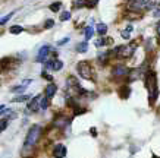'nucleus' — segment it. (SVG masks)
Wrapping results in <instances>:
<instances>
[{
    "instance_id": "30",
    "label": "nucleus",
    "mask_w": 160,
    "mask_h": 158,
    "mask_svg": "<svg viewBox=\"0 0 160 158\" xmlns=\"http://www.w3.org/2000/svg\"><path fill=\"white\" fill-rule=\"evenodd\" d=\"M8 123H9V120L2 119V126H0V129H2V130H5V129H6V126H8Z\"/></svg>"
},
{
    "instance_id": "23",
    "label": "nucleus",
    "mask_w": 160,
    "mask_h": 158,
    "mask_svg": "<svg viewBox=\"0 0 160 158\" xmlns=\"http://www.w3.org/2000/svg\"><path fill=\"white\" fill-rule=\"evenodd\" d=\"M25 88H27V86H25V85H21V86H13V88H12L10 91H12V92H15V94H22V92L25 91Z\"/></svg>"
},
{
    "instance_id": "29",
    "label": "nucleus",
    "mask_w": 160,
    "mask_h": 158,
    "mask_svg": "<svg viewBox=\"0 0 160 158\" xmlns=\"http://www.w3.org/2000/svg\"><path fill=\"white\" fill-rule=\"evenodd\" d=\"M41 76H43L44 79H47V81H52V79H53V76H52V75H49L47 72H41Z\"/></svg>"
},
{
    "instance_id": "22",
    "label": "nucleus",
    "mask_w": 160,
    "mask_h": 158,
    "mask_svg": "<svg viewBox=\"0 0 160 158\" xmlns=\"http://www.w3.org/2000/svg\"><path fill=\"white\" fill-rule=\"evenodd\" d=\"M109 54H110V53H98V56H97L98 62H100V63H106L107 57H109Z\"/></svg>"
},
{
    "instance_id": "17",
    "label": "nucleus",
    "mask_w": 160,
    "mask_h": 158,
    "mask_svg": "<svg viewBox=\"0 0 160 158\" xmlns=\"http://www.w3.org/2000/svg\"><path fill=\"white\" fill-rule=\"evenodd\" d=\"M84 34H85V40L88 41V40L92 38V35H94V28H92L91 25H90V26H87V28H85Z\"/></svg>"
},
{
    "instance_id": "9",
    "label": "nucleus",
    "mask_w": 160,
    "mask_h": 158,
    "mask_svg": "<svg viewBox=\"0 0 160 158\" xmlns=\"http://www.w3.org/2000/svg\"><path fill=\"white\" fill-rule=\"evenodd\" d=\"M126 9L132 10V12H137V10L144 9V6H142V2H141V0H129L128 5H126Z\"/></svg>"
},
{
    "instance_id": "1",
    "label": "nucleus",
    "mask_w": 160,
    "mask_h": 158,
    "mask_svg": "<svg viewBox=\"0 0 160 158\" xmlns=\"http://www.w3.org/2000/svg\"><path fill=\"white\" fill-rule=\"evenodd\" d=\"M41 135H43V129H41V126H40V125L31 126V129L28 130V133H27V138H25V142H24V151L34 148V145L40 141Z\"/></svg>"
},
{
    "instance_id": "3",
    "label": "nucleus",
    "mask_w": 160,
    "mask_h": 158,
    "mask_svg": "<svg viewBox=\"0 0 160 158\" xmlns=\"http://www.w3.org/2000/svg\"><path fill=\"white\" fill-rule=\"evenodd\" d=\"M135 48H137V43L126 44V45H119V47L115 48V54L119 59H129L134 54Z\"/></svg>"
},
{
    "instance_id": "4",
    "label": "nucleus",
    "mask_w": 160,
    "mask_h": 158,
    "mask_svg": "<svg viewBox=\"0 0 160 158\" xmlns=\"http://www.w3.org/2000/svg\"><path fill=\"white\" fill-rule=\"evenodd\" d=\"M77 70H78V73H79V76L81 78H84V79H94V75H92V69H91V66H90V63L88 62H79L77 65Z\"/></svg>"
},
{
    "instance_id": "12",
    "label": "nucleus",
    "mask_w": 160,
    "mask_h": 158,
    "mask_svg": "<svg viewBox=\"0 0 160 158\" xmlns=\"http://www.w3.org/2000/svg\"><path fill=\"white\" fill-rule=\"evenodd\" d=\"M142 2V6H144V9H148V10H151V9H154L156 7V0H141Z\"/></svg>"
},
{
    "instance_id": "25",
    "label": "nucleus",
    "mask_w": 160,
    "mask_h": 158,
    "mask_svg": "<svg viewBox=\"0 0 160 158\" xmlns=\"http://www.w3.org/2000/svg\"><path fill=\"white\" fill-rule=\"evenodd\" d=\"M13 13H15V12H10V13H8L6 16H3V18H2V21H0V24H2V25H5L6 22H8V21H9L10 18L13 16Z\"/></svg>"
},
{
    "instance_id": "2",
    "label": "nucleus",
    "mask_w": 160,
    "mask_h": 158,
    "mask_svg": "<svg viewBox=\"0 0 160 158\" xmlns=\"http://www.w3.org/2000/svg\"><path fill=\"white\" fill-rule=\"evenodd\" d=\"M146 86L148 91V100L151 104H154V101L159 97V88H157V76L154 72H147L146 75Z\"/></svg>"
},
{
    "instance_id": "6",
    "label": "nucleus",
    "mask_w": 160,
    "mask_h": 158,
    "mask_svg": "<svg viewBox=\"0 0 160 158\" xmlns=\"http://www.w3.org/2000/svg\"><path fill=\"white\" fill-rule=\"evenodd\" d=\"M50 50H52V47H50V45H47V44H46V45H43V47L40 48L37 57H35V62H38V63L46 62V60H47V56H49V53H50Z\"/></svg>"
},
{
    "instance_id": "37",
    "label": "nucleus",
    "mask_w": 160,
    "mask_h": 158,
    "mask_svg": "<svg viewBox=\"0 0 160 158\" xmlns=\"http://www.w3.org/2000/svg\"><path fill=\"white\" fill-rule=\"evenodd\" d=\"M153 158H157V157H153Z\"/></svg>"
},
{
    "instance_id": "32",
    "label": "nucleus",
    "mask_w": 160,
    "mask_h": 158,
    "mask_svg": "<svg viewBox=\"0 0 160 158\" xmlns=\"http://www.w3.org/2000/svg\"><path fill=\"white\" fill-rule=\"evenodd\" d=\"M66 43H69V37H66V38H63V40H60V41H58V45H63V44H66Z\"/></svg>"
},
{
    "instance_id": "18",
    "label": "nucleus",
    "mask_w": 160,
    "mask_h": 158,
    "mask_svg": "<svg viewBox=\"0 0 160 158\" xmlns=\"http://www.w3.org/2000/svg\"><path fill=\"white\" fill-rule=\"evenodd\" d=\"M22 31H24V28H22V26H19V25H13V26H10V29H9V32L10 34H15V35H16V34H21Z\"/></svg>"
},
{
    "instance_id": "21",
    "label": "nucleus",
    "mask_w": 160,
    "mask_h": 158,
    "mask_svg": "<svg viewBox=\"0 0 160 158\" xmlns=\"http://www.w3.org/2000/svg\"><path fill=\"white\" fill-rule=\"evenodd\" d=\"M60 7H62V3H60V2H54V3L50 5V10H52V12H59Z\"/></svg>"
},
{
    "instance_id": "15",
    "label": "nucleus",
    "mask_w": 160,
    "mask_h": 158,
    "mask_svg": "<svg viewBox=\"0 0 160 158\" xmlns=\"http://www.w3.org/2000/svg\"><path fill=\"white\" fill-rule=\"evenodd\" d=\"M112 43L110 38H104V37H102V38H98L97 41H96V47H103V45H106V44Z\"/></svg>"
},
{
    "instance_id": "19",
    "label": "nucleus",
    "mask_w": 160,
    "mask_h": 158,
    "mask_svg": "<svg viewBox=\"0 0 160 158\" xmlns=\"http://www.w3.org/2000/svg\"><path fill=\"white\" fill-rule=\"evenodd\" d=\"M27 100H31V95H18V97H15L13 103H22V101H27Z\"/></svg>"
},
{
    "instance_id": "5",
    "label": "nucleus",
    "mask_w": 160,
    "mask_h": 158,
    "mask_svg": "<svg viewBox=\"0 0 160 158\" xmlns=\"http://www.w3.org/2000/svg\"><path fill=\"white\" fill-rule=\"evenodd\" d=\"M41 98L43 95H35L34 98H31L28 101V105H27V108H28L31 113H35V111H38L41 108Z\"/></svg>"
},
{
    "instance_id": "26",
    "label": "nucleus",
    "mask_w": 160,
    "mask_h": 158,
    "mask_svg": "<svg viewBox=\"0 0 160 158\" xmlns=\"http://www.w3.org/2000/svg\"><path fill=\"white\" fill-rule=\"evenodd\" d=\"M69 19H71V12H63V13L60 15V21H62V22L69 21Z\"/></svg>"
},
{
    "instance_id": "14",
    "label": "nucleus",
    "mask_w": 160,
    "mask_h": 158,
    "mask_svg": "<svg viewBox=\"0 0 160 158\" xmlns=\"http://www.w3.org/2000/svg\"><path fill=\"white\" fill-rule=\"evenodd\" d=\"M88 50V43H87V40L85 41H82V43H78L77 45V51L79 53H85Z\"/></svg>"
},
{
    "instance_id": "11",
    "label": "nucleus",
    "mask_w": 160,
    "mask_h": 158,
    "mask_svg": "<svg viewBox=\"0 0 160 158\" xmlns=\"http://www.w3.org/2000/svg\"><path fill=\"white\" fill-rule=\"evenodd\" d=\"M54 126H58V127H65V126L69 125V120L65 117V116H60V117H58V119L54 120Z\"/></svg>"
},
{
    "instance_id": "16",
    "label": "nucleus",
    "mask_w": 160,
    "mask_h": 158,
    "mask_svg": "<svg viewBox=\"0 0 160 158\" xmlns=\"http://www.w3.org/2000/svg\"><path fill=\"white\" fill-rule=\"evenodd\" d=\"M96 31H97L100 35H106V32H107L106 24H97V26H96Z\"/></svg>"
},
{
    "instance_id": "7",
    "label": "nucleus",
    "mask_w": 160,
    "mask_h": 158,
    "mask_svg": "<svg viewBox=\"0 0 160 158\" xmlns=\"http://www.w3.org/2000/svg\"><path fill=\"white\" fill-rule=\"evenodd\" d=\"M129 69L125 66H122V65H118V66H115L113 69H112V73L115 75V76H126V75H129Z\"/></svg>"
},
{
    "instance_id": "13",
    "label": "nucleus",
    "mask_w": 160,
    "mask_h": 158,
    "mask_svg": "<svg viewBox=\"0 0 160 158\" xmlns=\"http://www.w3.org/2000/svg\"><path fill=\"white\" fill-rule=\"evenodd\" d=\"M129 94H131V88H129V86H122L121 91H119L121 98H128V97H129Z\"/></svg>"
},
{
    "instance_id": "28",
    "label": "nucleus",
    "mask_w": 160,
    "mask_h": 158,
    "mask_svg": "<svg viewBox=\"0 0 160 158\" xmlns=\"http://www.w3.org/2000/svg\"><path fill=\"white\" fill-rule=\"evenodd\" d=\"M52 26H54V21L53 19H47L46 21V24H44V28H52Z\"/></svg>"
},
{
    "instance_id": "27",
    "label": "nucleus",
    "mask_w": 160,
    "mask_h": 158,
    "mask_svg": "<svg viewBox=\"0 0 160 158\" xmlns=\"http://www.w3.org/2000/svg\"><path fill=\"white\" fill-rule=\"evenodd\" d=\"M98 3V0H85V6L87 7H94Z\"/></svg>"
},
{
    "instance_id": "35",
    "label": "nucleus",
    "mask_w": 160,
    "mask_h": 158,
    "mask_svg": "<svg viewBox=\"0 0 160 158\" xmlns=\"http://www.w3.org/2000/svg\"><path fill=\"white\" fill-rule=\"evenodd\" d=\"M91 133H92V136H97V130L92 127V129H91Z\"/></svg>"
},
{
    "instance_id": "24",
    "label": "nucleus",
    "mask_w": 160,
    "mask_h": 158,
    "mask_svg": "<svg viewBox=\"0 0 160 158\" xmlns=\"http://www.w3.org/2000/svg\"><path fill=\"white\" fill-rule=\"evenodd\" d=\"M49 100L50 98H47V97H43V98H41V110H46V108L49 107Z\"/></svg>"
},
{
    "instance_id": "31",
    "label": "nucleus",
    "mask_w": 160,
    "mask_h": 158,
    "mask_svg": "<svg viewBox=\"0 0 160 158\" xmlns=\"http://www.w3.org/2000/svg\"><path fill=\"white\" fill-rule=\"evenodd\" d=\"M121 35H122V38L128 40L129 38V31H128V29H126V31H121Z\"/></svg>"
},
{
    "instance_id": "36",
    "label": "nucleus",
    "mask_w": 160,
    "mask_h": 158,
    "mask_svg": "<svg viewBox=\"0 0 160 158\" xmlns=\"http://www.w3.org/2000/svg\"><path fill=\"white\" fill-rule=\"evenodd\" d=\"M157 35H159V37H160V22H159V24H157Z\"/></svg>"
},
{
    "instance_id": "33",
    "label": "nucleus",
    "mask_w": 160,
    "mask_h": 158,
    "mask_svg": "<svg viewBox=\"0 0 160 158\" xmlns=\"http://www.w3.org/2000/svg\"><path fill=\"white\" fill-rule=\"evenodd\" d=\"M153 16L154 18H160V7H156L154 12H153Z\"/></svg>"
},
{
    "instance_id": "34",
    "label": "nucleus",
    "mask_w": 160,
    "mask_h": 158,
    "mask_svg": "<svg viewBox=\"0 0 160 158\" xmlns=\"http://www.w3.org/2000/svg\"><path fill=\"white\" fill-rule=\"evenodd\" d=\"M31 82H32V79H25V81L22 82V85H25V86H27V85H28V84H31Z\"/></svg>"
},
{
    "instance_id": "20",
    "label": "nucleus",
    "mask_w": 160,
    "mask_h": 158,
    "mask_svg": "<svg viewBox=\"0 0 160 158\" xmlns=\"http://www.w3.org/2000/svg\"><path fill=\"white\" fill-rule=\"evenodd\" d=\"M62 67H63V62H62V60H54V62H53V69H52V70L58 72V70H60Z\"/></svg>"
},
{
    "instance_id": "8",
    "label": "nucleus",
    "mask_w": 160,
    "mask_h": 158,
    "mask_svg": "<svg viewBox=\"0 0 160 158\" xmlns=\"http://www.w3.org/2000/svg\"><path fill=\"white\" fill-rule=\"evenodd\" d=\"M66 154H68V149H66V146L65 145H56L53 149V157L54 158H63L66 157Z\"/></svg>"
},
{
    "instance_id": "10",
    "label": "nucleus",
    "mask_w": 160,
    "mask_h": 158,
    "mask_svg": "<svg viewBox=\"0 0 160 158\" xmlns=\"http://www.w3.org/2000/svg\"><path fill=\"white\" fill-rule=\"evenodd\" d=\"M56 91H58L56 84H49V85L46 86V97H47V98H53Z\"/></svg>"
}]
</instances>
